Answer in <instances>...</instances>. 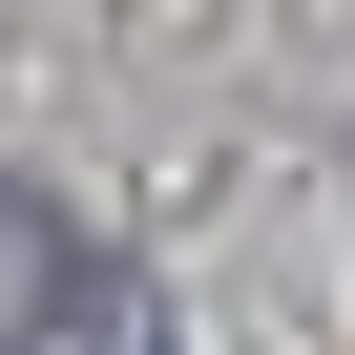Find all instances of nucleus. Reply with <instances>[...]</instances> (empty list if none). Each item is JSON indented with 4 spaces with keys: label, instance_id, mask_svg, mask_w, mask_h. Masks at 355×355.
<instances>
[{
    "label": "nucleus",
    "instance_id": "f257e3e1",
    "mask_svg": "<svg viewBox=\"0 0 355 355\" xmlns=\"http://www.w3.org/2000/svg\"><path fill=\"white\" fill-rule=\"evenodd\" d=\"M84 313H105V272H84V230H63L42 189H21V167H0V355H63Z\"/></svg>",
    "mask_w": 355,
    "mask_h": 355
}]
</instances>
